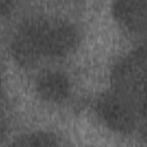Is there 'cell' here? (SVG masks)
<instances>
[{
    "label": "cell",
    "mask_w": 147,
    "mask_h": 147,
    "mask_svg": "<svg viewBox=\"0 0 147 147\" xmlns=\"http://www.w3.org/2000/svg\"><path fill=\"white\" fill-rule=\"evenodd\" d=\"M114 79L118 93L125 96L144 115V83H145V49L138 48L119 62L114 71Z\"/></svg>",
    "instance_id": "obj_1"
},
{
    "label": "cell",
    "mask_w": 147,
    "mask_h": 147,
    "mask_svg": "<svg viewBox=\"0 0 147 147\" xmlns=\"http://www.w3.org/2000/svg\"><path fill=\"white\" fill-rule=\"evenodd\" d=\"M99 113L113 129L124 132L136 126L137 115H139L136 107L118 92L107 94L100 100Z\"/></svg>",
    "instance_id": "obj_2"
},
{
    "label": "cell",
    "mask_w": 147,
    "mask_h": 147,
    "mask_svg": "<svg viewBox=\"0 0 147 147\" xmlns=\"http://www.w3.org/2000/svg\"><path fill=\"white\" fill-rule=\"evenodd\" d=\"M146 6L145 0L118 1L115 5L116 17L130 30L142 31L146 26Z\"/></svg>",
    "instance_id": "obj_3"
},
{
    "label": "cell",
    "mask_w": 147,
    "mask_h": 147,
    "mask_svg": "<svg viewBox=\"0 0 147 147\" xmlns=\"http://www.w3.org/2000/svg\"><path fill=\"white\" fill-rule=\"evenodd\" d=\"M38 88L40 93L49 100H63L69 92V84L67 78L57 72H47L39 79Z\"/></svg>",
    "instance_id": "obj_4"
},
{
    "label": "cell",
    "mask_w": 147,
    "mask_h": 147,
    "mask_svg": "<svg viewBox=\"0 0 147 147\" xmlns=\"http://www.w3.org/2000/svg\"><path fill=\"white\" fill-rule=\"evenodd\" d=\"M13 147H57V145L53 137L38 133L20 139Z\"/></svg>",
    "instance_id": "obj_5"
},
{
    "label": "cell",
    "mask_w": 147,
    "mask_h": 147,
    "mask_svg": "<svg viewBox=\"0 0 147 147\" xmlns=\"http://www.w3.org/2000/svg\"><path fill=\"white\" fill-rule=\"evenodd\" d=\"M11 3L10 2H5V1H0V16L5 13H7L10 8Z\"/></svg>",
    "instance_id": "obj_6"
},
{
    "label": "cell",
    "mask_w": 147,
    "mask_h": 147,
    "mask_svg": "<svg viewBox=\"0 0 147 147\" xmlns=\"http://www.w3.org/2000/svg\"><path fill=\"white\" fill-rule=\"evenodd\" d=\"M0 130H1V125H0Z\"/></svg>",
    "instance_id": "obj_7"
}]
</instances>
